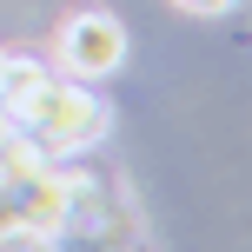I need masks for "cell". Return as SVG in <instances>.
Segmentation results:
<instances>
[{"label": "cell", "mask_w": 252, "mask_h": 252, "mask_svg": "<svg viewBox=\"0 0 252 252\" xmlns=\"http://www.w3.org/2000/svg\"><path fill=\"white\" fill-rule=\"evenodd\" d=\"M7 133H13V120H7V106H0V139H7Z\"/></svg>", "instance_id": "cell-5"}, {"label": "cell", "mask_w": 252, "mask_h": 252, "mask_svg": "<svg viewBox=\"0 0 252 252\" xmlns=\"http://www.w3.org/2000/svg\"><path fill=\"white\" fill-rule=\"evenodd\" d=\"M179 13H192V20H219V13H232L239 0H173Z\"/></svg>", "instance_id": "cell-4"}, {"label": "cell", "mask_w": 252, "mask_h": 252, "mask_svg": "<svg viewBox=\"0 0 252 252\" xmlns=\"http://www.w3.org/2000/svg\"><path fill=\"white\" fill-rule=\"evenodd\" d=\"M53 60H60L53 73H66V80H106L126 60V27L113 13H100V7L66 13L60 33H53Z\"/></svg>", "instance_id": "cell-2"}, {"label": "cell", "mask_w": 252, "mask_h": 252, "mask_svg": "<svg viewBox=\"0 0 252 252\" xmlns=\"http://www.w3.org/2000/svg\"><path fill=\"white\" fill-rule=\"evenodd\" d=\"M106 126H113V106L93 93V80H66V73H53L40 87V100L20 113V133H33V146L47 159H73V153L100 146Z\"/></svg>", "instance_id": "cell-1"}, {"label": "cell", "mask_w": 252, "mask_h": 252, "mask_svg": "<svg viewBox=\"0 0 252 252\" xmlns=\"http://www.w3.org/2000/svg\"><path fill=\"white\" fill-rule=\"evenodd\" d=\"M53 80V66L47 60H33V53H7L0 60V106H7V120L20 126V113L40 100V87Z\"/></svg>", "instance_id": "cell-3"}, {"label": "cell", "mask_w": 252, "mask_h": 252, "mask_svg": "<svg viewBox=\"0 0 252 252\" xmlns=\"http://www.w3.org/2000/svg\"><path fill=\"white\" fill-rule=\"evenodd\" d=\"M0 60H7V53H0Z\"/></svg>", "instance_id": "cell-6"}]
</instances>
